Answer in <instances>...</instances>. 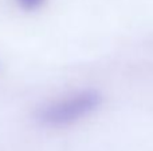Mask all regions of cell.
Segmentation results:
<instances>
[{
    "mask_svg": "<svg viewBox=\"0 0 153 151\" xmlns=\"http://www.w3.org/2000/svg\"><path fill=\"white\" fill-rule=\"evenodd\" d=\"M101 102L102 98L100 92L95 90H83L40 107L36 112V119L43 126L63 127L94 112Z\"/></svg>",
    "mask_w": 153,
    "mask_h": 151,
    "instance_id": "cell-1",
    "label": "cell"
},
{
    "mask_svg": "<svg viewBox=\"0 0 153 151\" xmlns=\"http://www.w3.org/2000/svg\"><path fill=\"white\" fill-rule=\"evenodd\" d=\"M45 0H18L19 5H20L23 10H27V11H32V10H36L39 8L40 5L43 4Z\"/></svg>",
    "mask_w": 153,
    "mask_h": 151,
    "instance_id": "cell-2",
    "label": "cell"
}]
</instances>
